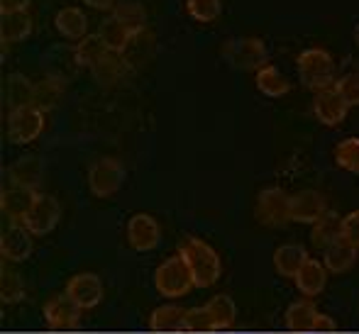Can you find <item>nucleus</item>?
<instances>
[{"label":"nucleus","instance_id":"nucleus-1","mask_svg":"<svg viewBox=\"0 0 359 334\" xmlns=\"http://www.w3.org/2000/svg\"><path fill=\"white\" fill-rule=\"evenodd\" d=\"M179 256L186 261L191 276H194L196 288H210L217 283L222 273L220 256L210 244H205L198 237H186L179 246Z\"/></svg>","mask_w":359,"mask_h":334},{"label":"nucleus","instance_id":"nucleus-2","mask_svg":"<svg viewBox=\"0 0 359 334\" xmlns=\"http://www.w3.org/2000/svg\"><path fill=\"white\" fill-rule=\"evenodd\" d=\"M298 76H301L303 85L316 93L327 90L335 85L337 76H335V62L325 49H306L303 54H298L296 59Z\"/></svg>","mask_w":359,"mask_h":334},{"label":"nucleus","instance_id":"nucleus-3","mask_svg":"<svg viewBox=\"0 0 359 334\" xmlns=\"http://www.w3.org/2000/svg\"><path fill=\"white\" fill-rule=\"evenodd\" d=\"M154 288L159 295L164 298H184L191 293L194 286V276H191L186 261L179 254L169 256L166 261H161L159 268L154 271Z\"/></svg>","mask_w":359,"mask_h":334},{"label":"nucleus","instance_id":"nucleus-4","mask_svg":"<svg viewBox=\"0 0 359 334\" xmlns=\"http://www.w3.org/2000/svg\"><path fill=\"white\" fill-rule=\"evenodd\" d=\"M222 57L237 71H259L266 67V47L262 39L257 37H235L225 42L222 47Z\"/></svg>","mask_w":359,"mask_h":334},{"label":"nucleus","instance_id":"nucleus-5","mask_svg":"<svg viewBox=\"0 0 359 334\" xmlns=\"http://www.w3.org/2000/svg\"><path fill=\"white\" fill-rule=\"evenodd\" d=\"M125 183V166L115 156H100L88 169V188L95 198H110Z\"/></svg>","mask_w":359,"mask_h":334},{"label":"nucleus","instance_id":"nucleus-6","mask_svg":"<svg viewBox=\"0 0 359 334\" xmlns=\"http://www.w3.org/2000/svg\"><path fill=\"white\" fill-rule=\"evenodd\" d=\"M291 195L284 188H264L257 195L255 217L264 227H284L291 222V210H288Z\"/></svg>","mask_w":359,"mask_h":334},{"label":"nucleus","instance_id":"nucleus-7","mask_svg":"<svg viewBox=\"0 0 359 334\" xmlns=\"http://www.w3.org/2000/svg\"><path fill=\"white\" fill-rule=\"evenodd\" d=\"M44 130V113L34 105L10 110L8 115V139L13 144H29Z\"/></svg>","mask_w":359,"mask_h":334},{"label":"nucleus","instance_id":"nucleus-8","mask_svg":"<svg viewBox=\"0 0 359 334\" xmlns=\"http://www.w3.org/2000/svg\"><path fill=\"white\" fill-rule=\"evenodd\" d=\"M59 220H62V205H59V200L54 198V195L39 193L22 225L27 227L34 237H42L57 230Z\"/></svg>","mask_w":359,"mask_h":334},{"label":"nucleus","instance_id":"nucleus-9","mask_svg":"<svg viewBox=\"0 0 359 334\" xmlns=\"http://www.w3.org/2000/svg\"><path fill=\"white\" fill-rule=\"evenodd\" d=\"M288 210H291V222H298V225H316L327 212V202H325V195L318 193V190H298V193L291 195Z\"/></svg>","mask_w":359,"mask_h":334},{"label":"nucleus","instance_id":"nucleus-10","mask_svg":"<svg viewBox=\"0 0 359 334\" xmlns=\"http://www.w3.org/2000/svg\"><path fill=\"white\" fill-rule=\"evenodd\" d=\"M32 232L22 225V222H13L8 230L0 237V251H3V259L10 261V264H20L25 261L34 249L32 242Z\"/></svg>","mask_w":359,"mask_h":334},{"label":"nucleus","instance_id":"nucleus-11","mask_svg":"<svg viewBox=\"0 0 359 334\" xmlns=\"http://www.w3.org/2000/svg\"><path fill=\"white\" fill-rule=\"evenodd\" d=\"M81 320V307L76 305L72 298L64 293V295H54L52 300L44 305V322H47L49 330H76Z\"/></svg>","mask_w":359,"mask_h":334},{"label":"nucleus","instance_id":"nucleus-12","mask_svg":"<svg viewBox=\"0 0 359 334\" xmlns=\"http://www.w3.org/2000/svg\"><path fill=\"white\" fill-rule=\"evenodd\" d=\"M67 295L81 310H90L103 300V283L95 273H76L67 283Z\"/></svg>","mask_w":359,"mask_h":334},{"label":"nucleus","instance_id":"nucleus-13","mask_svg":"<svg viewBox=\"0 0 359 334\" xmlns=\"http://www.w3.org/2000/svg\"><path fill=\"white\" fill-rule=\"evenodd\" d=\"M161 239L159 222L147 212H137L128 222V242L135 251H151Z\"/></svg>","mask_w":359,"mask_h":334},{"label":"nucleus","instance_id":"nucleus-14","mask_svg":"<svg viewBox=\"0 0 359 334\" xmlns=\"http://www.w3.org/2000/svg\"><path fill=\"white\" fill-rule=\"evenodd\" d=\"M313 113H316L320 125H325V127H337L340 123H345L347 113H350V105L342 100V95L337 93L335 88H327V90L316 93Z\"/></svg>","mask_w":359,"mask_h":334},{"label":"nucleus","instance_id":"nucleus-15","mask_svg":"<svg viewBox=\"0 0 359 334\" xmlns=\"http://www.w3.org/2000/svg\"><path fill=\"white\" fill-rule=\"evenodd\" d=\"M37 195H39L37 190L22 188V186H10V188H3L0 207H3V212L13 222H25V217L29 215V210H32Z\"/></svg>","mask_w":359,"mask_h":334},{"label":"nucleus","instance_id":"nucleus-16","mask_svg":"<svg viewBox=\"0 0 359 334\" xmlns=\"http://www.w3.org/2000/svg\"><path fill=\"white\" fill-rule=\"evenodd\" d=\"M8 174H10L13 186H22V188L37 190L44 181V161L34 154L20 156V159L8 169Z\"/></svg>","mask_w":359,"mask_h":334},{"label":"nucleus","instance_id":"nucleus-17","mask_svg":"<svg viewBox=\"0 0 359 334\" xmlns=\"http://www.w3.org/2000/svg\"><path fill=\"white\" fill-rule=\"evenodd\" d=\"M0 39L3 47L8 44H18L29 37L32 32V15L27 10H13V13H0Z\"/></svg>","mask_w":359,"mask_h":334},{"label":"nucleus","instance_id":"nucleus-18","mask_svg":"<svg viewBox=\"0 0 359 334\" xmlns=\"http://www.w3.org/2000/svg\"><path fill=\"white\" fill-rule=\"evenodd\" d=\"M293 281H296V288L303 293V295L316 298V295H320L327 286V268H325V264H320V261L308 259L301 271L296 273Z\"/></svg>","mask_w":359,"mask_h":334},{"label":"nucleus","instance_id":"nucleus-19","mask_svg":"<svg viewBox=\"0 0 359 334\" xmlns=\"http://www.w3.org/2000/svg\"><path fill=\"white\" fill-rule=\"evenodd\" d=\"M337 239H342V217L335 210H327L320 220L313 225L311 242L316 249L325 251L330 244H335Z\"/></svg>","mask_w":359,"mask_h":334},{"label":"nucleus","instance_id":"nucleus-20","mask_svg":"<svg viewBox=\"0 0 359 334\" xmlns=\"http://www.w3.org/2000/svg\"><path fill=\"white\" fill-rule=\"evenodd\" d=\"M95 34H98L100 42L105 44V49H108V52H115V54H123L135 39V34L130 32L123 22H118L113 15L100 22V27H98V32H95Z\"/></svg>","mask_w":359,"mask_h":334},{"label":"nucleus","instance_id":"nucleus-21","mask_svg":"<svg viewBox=\"0 0 359 334\" xmlns=\"http://www.w3.org/2000/svg\"><path fill=\"white\" fill-rule=\"evenodd\" d=\"M320 315L316 305L311 300H296L288 305L286 310V330L296 334H308L316 327V320Z\"/></svg>","mask_w":359,"mask_h":334},{"label":"nucleus","instance_id":"nucleus-22","mask_svg":"<svg viewBox=\"0 0 359 334\" xmlns=\"http://www.w3.org/2000/svg\"><path fill=\"white\" fill-rule=\"evenodd\" d=\"M311 259L306 251V246L301 244H284L274 251V268L279 276L284 278H296V273L301 271L303 264Z\"/></svg>","mask_w":359,"mask_h":334},{"label":"nucleus","instance_id":"nucleus-23","mask_svg":"<svg viewBox=\"0 0 359 334\" xmlns=\"http://www.w3.org/2000/svg\"><path fill=\"white\" fill-rule=\"evenodd\" d=\"M5 100H8L10 110L34 105V83L22 74H10L5 78Z\"/></svg>","mask_w":359,"mask_h":334},{"label":"nucleus","instance_id":"nucleus-24","mask_svg":"<svg viewBox=\"0 0 359 334\" xmlns=\"http://www.w3.org/2000/svg\"><path fill=\"white\" fill-rule=\"evenodd\" d=\"M54 25H57L59 34L67 39H83L86 32H88V18L81 8H62L54 18Z\"/></svg>","mask_w":359,"mask_h":334},{"label":"nucleus","instance_id":"nucleus-25","mask_svg":"<svg viewBox=\"0 0 359 334\" xmlns=\"http://www.w3.org/2000/svg\"><path fill=\"white\" fill-rule=\"evenodd\" d=\"M205 310H208L210 320H213V332L232 330V325H235L237 307H235V300H232L230 295L220 293V295L210 298V300L205 302Z\"/></svg>","mask_w":359,"mask_h":334},{"label":"nucleus","instance_id":"nucleus-26","mask_svg":"<svg viewBox=\"0 0 359 334\" xmlns=\"http://www.w3.org/2000/svg\"><path fill=\"white\" fill-rule=\"evenodd\" d=\"M357 246H352L347 239H337L335 244H330L323 254L325 259V268L330 273H347L357 261Z\"/></svg>","mask_w":359,"mask_h":334},{"label":"nucleus","instance_id":"nucleus-27","mask_svg":"<svg viewBox=\"0 0 359 334\" xmlns=\"http://www.w3.org/2000/svg\"><path fill=\"white\" fill-rule=\"evenodd\" d=\"M184 325H186V307L179 305H161L149 317L151 332H184Z\"/></svg>","mask_w":359,"mask_h":334},{"label":"nucleus","instance_id":"nucleus-28","mask_svg":"<svg viewBox=\"0 0 359 334\" xmlns=\"http://www.w3.org/2000/svg\"><path fill=\"white\" fill-rule=\"evenodd\" d=\"M113 18L118 20V22H123L135 37L147 29V10L140 3H135V0H123V3L115 5Z\"/></svg>","mask_w":359,"mask_h":334},{"label":"nucleus","instance_id":"nucleus-29","mask_svg":"<svg viewBox=\"0 0 359 334\" xmlns=\"http://www.w3.org/2000/svg\"><path fill=\"white\" fill-rule=\"evenodd\" d=\"M255 83H257V90L269 95V98H284L288 90H291L288 78L276 67H264V69L257 71Z\"/></svg>","mask_w":359,"mask_h":334},{"label":"nucleus","instance_id":"nucleus-30","mask_svg":"<svg viewBox=\"0 0 359 334\" xmlns=\"http://www.w3.org/2000/svg\"><path fill=\"white\" fill-rule=\"evenodd\" d=\"M125 71H128V64L115 52H105L103 57L90 67V74H93V78L98 81V83H115Z\"/></svg>","mask_w":359,"mask_h":334},{"label":"nucleus","instance_id":"nucleus-31","mask_svg":"<svg viewBox=\"0 0 359 334\" xmlns=\"http://www.w3.org/2000/svg\"><path fill=\"white\" fill-rule=\"evenodd\" d=\"M105 52H108V49H105L103 42H100L98 34H88V37H83L79 44H76L74 57H76V62H79V67H88L90 69Z\"/></svg>","mask_w":359,"mask_h":334},{"label":"nucleus","instance_id":"nucleus-32","mask_svg":"<svg viewBox=\"0 0 359 334\" xmlns=\"http://www.w3.org/2000/svg\"><path fill=\"white\" fill-rule=\"evenodd\" d=\"M335 161L340 169L359 174V137H347L335 146Z\"/></svg>","mask_w":359,"mask_h":334},{"label":"nucleus","instance_id":"nucleus-33","mask_svg":"<svg viewBox=\"0 0 359 334\" xmlns=\"http://www.w3.org/2000/svg\"><path fill=\"white\" fill-rule=\"evenodd\" d=\"M62 98V83L57 78H44L42 83H34V108L44 110L54 108Z\"/></svg>","mask_w":359,"mask_h":334},{"label":"nucleus","instance_id":"nucleus-34","mask_svg":"<svg viewBox=\"0 0 359 334\" xmlns=\"http://www.w3.org/2000/svg\"><path fill=\"white\" fill-rule=\"evenodd\" d=\"M186 10H189V15L196 20V22L208 25L220 18L222 3L220 0H186Z\"/></svg>","mask_w":359,"mask_h":334},{"label":"nucleus","instance_id":"nucleus-35","mask_svg":"<svg viewBox=\"0 0 359 334\" xmlns=\"http://www.w3.org/2000/svg\"><path fill=\"white\" fill-rule=\"evenodd\" d=\"M0 295H3L5 305H13L20 302L25 295V286L20 281V276L15 271H10L8 266H3V278H0Z\"/></svg>","mask_w":359,"mask_h":334},{"label":"nucleus","instance_id":"nucleus-36","mask_svg":"<svg viewBox=\"0 0 359 334\" xmlns=\"http://www.w3.org/2000/svg\"><path fill=\"white\" fill-rule=\"evenodd\" d=\"M332 88H335L337 93L342 95V100H345L350 108L359 105V74H357V71L340 76V78L335 81V85H332Z\"/></svg>","mask_w":359,"mask_h":334},{"label":"nucleus","instance_id":"nucleus-37","mask_svg":"<svg viewBox=\"0 0 359 334\" xmlns=\"http://www.w3.org/2000/svg\"><path fill=\"white\" fill-rule=\"evenodd\" d=\"M184 332H213V320H210L205 305L203 307H189V310H186Z\"/></svg>","mask_w":359,"mask_h":334},{"label":"nucleus","instance_id":"nucleus-38","mask_svg":"<svg viewBox=\"0 0 359 334\" xmlns=\"http://www.w3.org/2000/svg\"><path fill=\"white\" fill-rule=\"evenodd\" d=\"M342 239H347L359 249V210L342 217Z\"/></svg>","mask_w":359,"mask_h":334},{"label":"nucleus","instance_id":"nucleus-39","mask_svg":"<svg viewBox=\"0 0 359 334\" xmlns=\"http://www.w3.org/2000/svg\"><path fill=\"white\" fill-rule=\"evenodd\" d=\"M337 330V322L332 320V317H327V315H318V320H316V327H313V332L316 334H327V332H335Z\"/></svg>","mask_w":359,"mask_h":334},{"label":"nucleus","instance_id":"nucleus-40","mask_svg":"<svg viewBox=\"0 0 359 334\" xmlns=\"http://www.w3.org/2000/svg\"><path fill=\"white\" fill-rule=\"evenodd\" d=\"M32 0H0V13H13V10H27Z\"/></svg>","mask_w":359,"mask_h":334},{"label":"nucleus","instance_id":"nucleus-41","mask_svg":"<svg viewBox=\"0 0 359 334\" xmlns=\"http://www.w3.org/2000/svg\"><path fill=\"white\" fill-rule=\"evenodd\" d=\"M83 3L93 10H113L118 5V0H83Z\"/></svg>","mask_w":359,"mask_h":334},{"label":"nucleus","instance_id":"nucleus-42","mask_svg":"<svg viewBox=\"0 0 359 334\" xmlns=\"http://www.w3.org/2000/svg\"><path fill=\"white\" fill-rule=\"evenodd\" d=\"M355 42H357V47H359V22H357V27H355Z\"/></svg>","mask_w":359,"mask_h":334},{"label":"nucleus","instance_id":"nucleus-43","mask_svg":"<svg viewBox=\"0 0 359 334\" xmlns=\"http://www.w3.org/2000/svg\"><path fill=\"white\" fill-rule=\"evenodd\" d=\"M313 334H316V332H313Z\"/></svg>","mask_w":359,"mask_h":334}]
</instances>
